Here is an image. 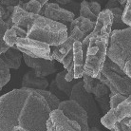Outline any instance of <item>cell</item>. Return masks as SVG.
Wrapping results in <instances>:
<instances>
[{
	"instance_id": "cell-16",
	"label": "cell",
	"mask_w": 131,
	"mask_h": 131,
	"mask_svg": "<svg viewBox=\"0 0 131 131\" xmlns=\"http://www.w3.org/2000/svg\"><path fill=\"white\" fill-rule=\"evenodd\" d=\"M21 85H22V89L46 90V89L49 86V82L46 78L37 77L33 70H30L24 74Z\"/></svg>"
},
{
	"instance_id": "cell-17",
	"label": "cell",
	"mask_w": 131,
	"mask_h": 131,
	"mask_svg": "<svg viewBox=\"0 0 131 131\" xmlns=\"http://www.w3.org/2000/svg\"><path fill=\"white\" fill-rule=\"evenodd\" d=\"M73 70H74V79H80L84 74V65L85 60L83 56L82 43L76 41L73 44Z\"/></svg>"
},
{
	"instance_id": "cell-14",
	"label": "cell",
	"mask_w": 131,
	"mask_h": 131,
	"mask_svg": "<svg viewBox=\"0 0 131 131\" xmlns=\"http://www.w3.org/2000/svg\"><path fill=\"white\" fill-rule=\"evenodd\" d=\"M101 73L108 80L113 89L122 95L126 97L131 95V78L128 76H122L117 73L105 69H102Z\"/></svg>"
},
{
	"instance_id": "cell-37",
	"label": "cell",
	"mask_w": 131,
	"mask_h": 131,
	"mask_svg": "<svg viewBox=\"0 0 131 131\" xmlns=\"http://www.w3.org/2000/svg\"><path fill=\"white\" fill-rule=\"evenodd\" d=\"M72 63H73V50L69 51L62 61V64H63V66H64L65 69H68Z\"/></svg>"
},
{
	"instance_id": "cell-22",
	"label": "cell",
	"mask_w": 131,
	"mask_h": 131,
	"mask_svg": "<svg viewBox=\"0 0 131 131\" xmlns=\"http://www.w3.org/2000/svg\"><path fill=\"white\" fill-rule=\"evenodd\" d=\"M36 91L45 98V100L48 103V105H49L51 111L55 110V109H58V106H59L60 103H61V100L59 98H57L50 91H47V90H36Z\"/></svg>"
},
{
	"instance_id": "cell-48",
	"label": "cell",
	"mask_w": 131,
	"mask_h": 131,
	"mask_svg": "<svg viewBox=\"0 0 131 131\" xmlns=\"http://www.w3.org/2000/svg\"><path fill=\"white\" fill-rule=\"evenodd\" d=\"M130 118H131V117H130Z\"/></svg>"
},
{
	"instance_id": "cell-9",
	"label": "cell",
	"mask_w": 131,
	"mask_h": 131,
	"mask_svg": "<svg viewBox=\"0 0 131 131\" xmlns=\"http://www.w3.org/2000/svg\"><path fill=\"white\" fill-rule=\"evenodd\" d=\"M129 117H131V100L127 97L126 100L122 102L117 107L109 109V111L100 120V123H102L105 127L111 130L117 123Z\"/></svg>"
},
{
	"instance_id": "cell-42",
	"label": "cell",
	"mask_w": 131,
	"mask_h": 131,
	"mask_svg": "<svg viewBox=\"0 0 131 131\" xmlns=\"http://www.w3.org/2000/svg\"><path fill=\"white\" fill-rule=\"evenodd\" d=\"M55 1L58 4H61V5H67V4H69L72 0H55Z\"/></svg>"
},
{
	"instance_id": "cell-44",
	"label": "cell",
	"mask_w": 131,
	"mask_h": 131,
	"mask_svg": "<svg viewBox=\"0 0 131 131\" xmlns=\"http://www.w3.org/2000/svg\"><path fill=\"white\" fill-rule=\"evenodd\" d=\"M36 1H37V2H39L40 5L43 7V6H45V5H46L47 2H48L49 0H36Z\"/></svg>"
},
{
	"instance_id": "cell-1",
	"label": "cell",
	"mask_w": 131,
	"mask_h": 131,
	"mask_svg": "<svg viewBox=\"0 0 131 131\" xmlns=\"http://www.w3.org/2000/svg\"><path fill=\"white\" fill-rule=\"evenodd\" d=\"M13 26L26 31L28 38L56 47L68 38V27L39 14H32L22 10L19 6L14 7L13 13Z\"/></svg>"
},
{
	"instance_id": "cell-5",
	"label": "cell",
	"mask_w": 131,
	"mask_h": 131,
	"mask_svg": "<svg viewBox=\"0 0 131 131\" xmlns=\"http://www.w3.org/2000/svg\"><path fill=\"white\" fill-rule=\"evenodd\" d=\"M89 37V43L85 56L84 73L92 78H97L101 73L106 59L109 39L104 37Z\"/></svg>"
},
{
	"instance_id": "cell-7",
	"label": "cell",
	"mask_w": 131,
	"mask_h": 131,
	"mask_svg": "<svg viewBox=\"0 0 131 131\" xmlns=\"http://www.w3.org/2000/svg\"><path fill=\"white\" fill-rule=\"evenodd\" d=\"M14 48L24 54L33 58H44L53 61L50 47L45 43L30 39L28 37H18Z\"/></svg>"
},
{
	"instance_id": "cell-23",
	"label": "cell",
	"mask_w": 131,
	"mask_h": 131,
	"mask_svg": "<svg viewBox=\"0 0 131 131\" xmlns=\"http://www.w3.org/2000/svg\"><path fill=\"white\" fill-rule=\"evenodd\" d=\"M17 6H19L22 10H26L27 13H32V14H39L40 10L42 9V6L36 0H29L28 2L20 1Z\"/></svg>"
},
{
	"instance_id": "cell-25",
	"label": "cell",
	"mask_w": 131,
	"mask_h": 131,
	"mask_svg": "<svg viewBox=\"0 0 131 131\" xmlns=\"http://www.w3.org/2000/svg\"><path fill=\"white\" fill-rule=\"evenodd\" d=\"M10 80V69L3 62V60L0 58V91L4 85H6Z\"/></svg>"
},
{
	"instance_id": "cell-34",
	"label": "cell",
	"mask_w": 131,
	"mask_h": 131,
	"mask_svg": "<svg viewBox=\"0 0 131 131\" xmlns=\"http://www.w3.org/2000/svg\"><path fill=\"white\" fill-rule=\"evenodd\" d=\"M49 85V91L51 92L52 94H54L57 98H59L60 100H61V99H64V100H65L66 98H68V97H67L62 91H60L59 89L57 88V85H56V84H55V80H52L51 83H50V85Z\"/></svg>"
},
{
	"instance_id": "cell-6",
	"label": "cell",
	"mask_w": 131,
	"mask_h": 131,
	"mask_svg": "<svg viewBox=\"0 0 131 131\" xmlns=\"http://www.w3.org/2000/svg\"><path fill=\"white\" fill-rule=\"evenodd\" d=\"M69 100L76 102L88 114L89 127H97L100 124V111L95 99L91 93L86 92L83 86V81H78L73 85Z\"/></svg>"
},
{
	"instance_id": "cell-19",
	"label": "cell",
	"mask_w": 131,
	"mask_h": 131,
	"mask_svg": "<svg viewBox=\"0 0 131 131\" xmlns=\"http://www.w3.org/2000/svg\"><path fill=\"white\" fill-rule=\"evenodd\" d=\"M94 26H95V23L91 22L90 20L86 19V18H84V17L79 16L73 20L71 23L69 24V26L68 27V35H69V33L73 29L77 28L79 30H81V31L85 34V36H86V35H89V33L93 30Z\"/></svg>"
},
{
	"instance_id": "cell-39",
	"label": "cell",
	"mask_w": 131,
	"mask_h": 131,
	"mask_svg": "<svg viewBox=\"0 0 131 131\" xmlns=\"http://www.w3.org/2000/svg\"><path fill=\"white\" fill-rule=\"evenodd\" d=\"M119 7H120V4L119 3L108 0V2L106 3V5H105V10H111L113 8H119Z\"/></svg>"
},
{
	"instance_id": "cell-46",
	"label": "cell",
	"mask_w": 131,
	"mask_h": 131,
	"mask_svg": "<svg viewBox=\"0 0 131 131\" xmlns=\"http://www.w3.org/2000/svg\"><path fill=\"white\" fill-rule=\"evenodd\" d=\"M91 1H93V2H98L99 4L102 3V2H104L105 0H91Z\"/></svg>"
},
{
	"instance_id": "cell-27",
	"label": "cell",
	"mask_w": 131,
	"mask_h": 131,
	"mask_svg": "<svg viewBox=\"0 0 131 131\" xmlns=\"http://www.w3.org/2000/svg\"><path fill=\"white\" fill-rule=\"evenodd\" d=\"M83 78H84V80H83V86H84V89H85L86 92H89V93H92V90L94 89V86H95L100 81H99L98 79L92 78L90 76L86 75L85 73L83 74Z\"/></svg>"
},
{
	"instance_id": "cell-12",
	"label": "cell",
	"mask_w": 131,
	"mask_h": 131,
	"mask_svg": "<svg viewBox=\"0 0 131 131\" xmlns=\"http://www.w3.org/2000/svg\"><path fill=\"white\" fill-rule=\"evenodd\" d=\"M23 59L29 68H31L37 77L45 78L57 71V67L51 60L44 58H33L23 53Z\"/></svg>"
},
{
	"instance_id": "cell-3",
	"label": "cell",
	"mask_w": 131,
	"mask_h": 131,
	"mask_svg": "<svg viewBox=\"0 0 131 131\" xmlns=\"http://www.w3.org/2000/svg\"><path fill=\"white\" fill-rule=\"evenodd\" d=\"M30 89H13L0 97V131H10L18 125V118Z\"/></svg>"
},
{
	"instance_id": "cell-20",
	"label": "cell",
	"mask_w": 131,
	"mask_h": 131,
	"mask_svg": "<svg viewBox=\"0 0 131 131\" xmlns=\"http://www.w3.org/2000/svg\"><path fill=\"white\" fill-rule=\"evenodd\" d=\"M67 74V70H63V71L59 72L55 77V84L57 85V88L59 89L60 91H62L64 94H65L68 98L70 97V94H71V90H72V88H73V85H75L76 83L78 82V81H76L75 79L71 81V82H68V81H66L65 79V76Z\"/></svg>"
},
{
	"instance_id": "cell-15",
	"label": "cell",
	"mask_w": 131,
	"mask_h": 131,
	"mask_svg": "<svg viewBox=\"0 0 131 131\" xmlns=\"http://www.w3.org/2000/svg\"><path fill=\"white\" fill-rule=\"evenodd\" d=\"M43 16L55 22L64 24L65 26L70 24L75 19V15L71 12L61 8L57 3H47L45 5V12Z\"/></svg>"
},
{
	"instance_id": "cell-41",
	"label": "cell",
	"mask_w": 131,
	"mask_h": 131,
	"mask_svg": "<svg viewBox=\"0 0 131 131\" xmlns=\"http://www.w3.org/2000/svg\"><path fill=\"white\" fill-rule=\"evenodd\" d=\"M6 14V8L0 5V18H3Z\"/></svg>"
},
{
	"instance_id": "cell-26",
	"label": "cell",
	"mask_w": 131,
	"mask_h": 131,
	"mask_svg": "<svg viewBox=\"0 0 131 131\" xmlns=\"http://www.w3.org/2000/svg\"><path fill=\"white\" fill-rule=\"evenodd\" d=\"M18 38L14 26H13L10 30H8L4 34V42L6 43L10 48H13L15 46L16 39Z\"/></svg>"
},
{
	"instance_id": "cell-18",
	"label": "cell",
	"mask_w": 131,
	"mask_h": 131,
	"mask_svg": "<svg viewBox=\"0 0 131 131\" xmlns=\"http://www.w3.org/2000/svg\"><path fill=\"white\" fill-rule=\"evenodd\" d=\"M0 58L9 69H18L21 66V61L23 58V53L19 51L16 48H9L5 52L0 54Z\"/></svg>"
},
{
	"instance_id": "cell-49",
	"label": "cell",
	"mask_w": 131,
	"mask_h": 131,
	"mask_svg": "<svg viewBox=\"0 0 131 131\" xmlns=\"http://www.w3.org/2000/svg\"><path fill=\"white\" fill-rule=\"evenodd\" d=\"M46 131H47V130H46Z\"/></svg>"
},
{
	"instance_id": "cell-10",
	"label": "cell",
	"mask_w": 131,
	"mask_h": 131,
	"mask_svg": "<svg viewBox=\"0 0 131 131\" xmlns=\"http://www.w3.org/2000/svg\"><path fill=\"white\" fill-rule=\"evenodd\" d=\"M47 131H81L80 125L69 120L59 109L50 112L47 121Z\"/></svg>"
},
{
	"instance_id": "cell-8",
	"label": "cell",
	"mask_w": 131,
	"mask_h": 131,
	"mask_svg": "<svg viewBox=\"0 0 131 131\" xmlns=\"http://www.w3.org/2000/svg\"><path fill=\"white\" fill-rule=\"evenodd\" d=\"M58 109L71 121L76 122L80 127L81 131H89V125L88 123V114L85 109L79 105L76 102L72 100H66L60 103Z\"/></svg>"
},
{
	"instance_id": "cell-36",
	"label": "cell",
	"mask_w": 131,
	"mask_h": 131,
	"mask_svg": "<svg viewBox=\"0 0 131 131\" xmlns=\"http://www.w3.org/2000/svg\"><path fill=\"white\" fill-rule=\"evenodd\" d=\"M89 7L90 10L93 13V14L98 17L99 13H101V4H99L98 2L90 1V2H89Z\"/></svg>"
},
{
	"instance_id": "cell-45",
	"label": "cell",
	"mask_w": 131,
	"mask_h": 131,
	"mask_svg": "<svg viewBox=\"0 0 131 131\" xmlns=\"http://www.w3.org/2000/svg\"><path fill=\"white\" fill-rule=\"evenodd\" d=\"M89 131H102V130H100L98 127H89Z\"/></svg>"
},
{
	"instance_id": "cell-11",
	"label": "cell",
	"mask_w": 131,
	"mask_h": 131,
	"mask_svg": "<svg viewBox=\"0 0 131 131\" xmlns=\"http://www.w3.org/2000/svg\"><path fill=\"white\" fill-rule=\"evenodd\" d=\"M85 36V34L79 30L77 28L73 29V30L69 33L68 35V38L65 42L60 44L58 46L53 47V49L51 50V56H52V59L56 60L58 62L62 63L63 59L65 58L67 54L71 51L72 49H73V44L76 42V41H80L82 42Z\"/></svg>"
},
{
	"instance_id": "cell-24",
	"label": "cell",
	"mask_w": 131,
	"mask_h": 131,
	"mask_svg": "<svg viewBox=\"0 0 131 131\" xmlns=\"http://www.w3.org/2000/svg\"><path fill=\"white\" fill-rule=\"evenodd\" d=\"M79 14L81 17L86 18V19L90 20L93 23H96L97 16H95L93 13H92L89 7V1L86 0H83L81 4H80V10H79Z\"/></svg>"
},
{
	"instance_id": "cell-32",
	"label": "cell",
	"mask_w": 131,
	"mask_h": 131,
	"mask_svg": "<svg viewBox=\"0 0 131 131\" xmlns=\"http://www.w3.org/2000/svg\"><path fill=\"white\" fill-rule=\"evenodd\" d=\"M95 99L96 104L99 105V107L102 110V112L104 114H106L108 111H109V96H104V97H101V98H94Z\"/></svg>"
},
{
	"instance_id": "cell-28",
	"label": "cell",
	"mask_w": 131,
	"mask_h": 131,
	"mask_svg": "<svg viewBox=\"0 0 131 131\" xmlns=\"http://www.w3.org/2000/svg\"><path fill=\"white\" fill-rule=\"evenodd\" d=\"M8 30V27H7L5 21L2 18H0V54L5 52L7 49L10 47L4 42V34Z\"/></svg>"
},
{
	"instance_id": "cell-4",
	"label": "cell",
	"mask_w": 131,
	"mask_h": 131,
	"mask_svg": "<svg viewBox=\"0 0 131 131\" xmlns=\"http://www.w3.org/2000/svg\"><path fill=\"white\" fill-rule=\"evenodd\" d=\"M106 56L131 78V27L121 30H112Z\"/></svg>"
},
{
	"instance_id": "cell-33",
	"label": "cell",
	"mask_w": 131,
	"mask_h": 131,
	"mask_svg": "<svg viewBox=\"0 0 131 131\" xmlns=\"http://www.w3.org/2000/svg\"><path fill=\"white\" fill-rule=\"evenodd\" d=\"M126 98H127L126 96L122 95L120 93H117V94L113 95L112 97H110V98H109V107H110V109H113V108L117 107L122 102H124L125 100H126Z\"/></svg>"
},
{
	"instance_id": "cell-40",
	"label": "cell",
	"mask_w": 131,
	"mask_h": 131,
	"mask_svg": "<svg viewBox=\"0 0 131 131\" xmlns=\"http://www.w3.org/2000/svg\"><path fill=\"white\" fill-rule=\"evenodd\" d=\"M110 1H113V2H117V3H119L122 6L121 8L123 9V10L125 9V4H126V2H127V0H110Z\"/></svg>"
},
{
	"instance_id": "cell-35",
	"label": "cell",
	"mask_w": 131,
	"mask_h": 131,
	"mask_svg": "<svg viewBox=\"0 0 131 131\" xmlns=\"http://www.w3.org/2000/svg\"><path fill=\"white\" fill-rule=\"evenodd\" d=\"M63 9H65V10H69V12H71L74 15H75V13L80 10V5L78 3H76V2H73V1H70L69 4H67V5H64V8Z\"/></svg>"
},
{
	"instance_id": "cell-38",
	"label": "cell",
	"mask_w": 131,
	"mask_h": 131,
	"mask_svg": "<svg viewBox=\"0 0 131 131\" xmlns=\"http://www.w3.org/2000/svg\"><path fill=\"white\" fill-rule=\"evenodd\" d=\"M20 1H22V0H0V5L5 7V8L10 6L15 7L18 5Z\"/></svg>"
},
{
	"instance_id": "cell-13",
	"label": "cell",
	"mask_w": 131,
	"mask_h": 131,
	"mask_svg": "<svg viewBox=\"0 0 131 131\" xmlns=\"http://www.w3.org/2000/svg\"><path fill=\"white\" fill-rule=\"evenodd\" d=\"M113 14L110 10H103L99 13L94 29L89 33V37H104L109 39L112 31Z\"/></svg>"
},
{
	"instance_id": "cell-30",
	"label": "cell",
	"mask_w": 131,
	"mask_h": 131,
	"mask_svg": "<svg viewBox=\"0 0 131 131\" xmlns=\"http://www.w3.org/2000/svg\"><path fill=\"white\" fill-rule=\"evenodd\" d=\"M103 69H108V70H111V71L115 72V73H117V74H119V75L125 76V73L123 71V69H122L121 68L117 65V64H115L114 62H112L111 60L109 59L107 56H106V59H105V64H104Z\"/></svg>"
},
{
	"instance_id": "cell-31",
	"label": "cell",
	"mask_w": 131,
	"mask_h": 131,
	"mask_svg": "<svg viewBox=\"0 0 131 131\" xmlns=\"http://www.w3.org/2000/svg\"><path fill=\"white\" fill-rule=\"evenodd\" d=\"M123 22L127 27H131V0H127L125 9L123 10Z\"/></svg>"
},
{
	"instance_id": "cell-47",
	"label": "cell",
	"mask_w": 131,
	"mask_h": 131,
	"mask_svg": "<svg viewBox=\"0 0 131 131\" xmlns=\"http://www.w3.org/2000/svg\"><path fill=\"white\" fill-rule=\"evenodd\" d=\"M128 98H129V99L131 100V95H130V96H128Z\"/></svg>"
},
{
	"instance_id": "cell-29",
	"label": "cell",
	"mask_w": 131,
	"mask_h": 131,
	"mask_svg": "<svg viewBox=\"0 0 131 131\" xmlns=\"http://www.w3.org/2000/svg\"><path fill=\"white\" fill-rule=\"evenodd\" d=\"M91 94L95 96V98H101V97H104V96L109 95V89L105 85L99 82L94 86Z\"/></svg>"
},
{
	"instance_id": "cell-21",
	"label": "cell",
	"mask_w": 131,
	"mask_h": 131,
	"mask_svg": "<svg viewBox=\"0 0 131 131\" xmlns=\"http://www.w3.org/2000/svg\"><path fill=\"white\" fill-rule=\"evenodd\" d=\"M111 13L113 14V22H112V30H121L126 29L127 27L122 19L123 16V9L121 7L119 8H113L111 9Z\"/></svg>"
},
{
	"instance_id": "cell-43",
	"label": "cell",
	"mask_w": 131,
	"mask_h": 131,
	"mask_svg": "<svg viewBox=\"0 0 131 131\" xmlns=\"http://www.w3.org/2000/svg\"><path fill=\"white\" fill-rule=\"evenodd\" d=\"M10 131H29V130H26V129H24V128L20 127L19 125H17V126H14Z\"/></svg>"
},
{
	"instance_id": "cell-2",
	"label": "cell",
	"mask_w": 131,
	"mask_h": 131,
	"mask_svg": "<svg viewBox=\"0 0 131 131\" xmlns=\"http://www.w3.org/2000/svg\"><path fill=\"white\" fill-rule=\"evenodd\" d=\"M50 108L41 94L30 89L18 118V125L29 131H46Z\"/></svg>"
}]
</instances>
